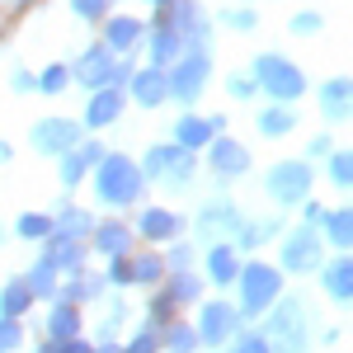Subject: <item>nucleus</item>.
I'll return each mask as SVG.
<instances>
[{"label": "nucleus", "instance_id": "12", "mask_svg": "<svg viewBox=\"0 0 353 353\" xmlns=\"http://www.w3.org/2000/svg\"><path fill=\"white\" fill-rule=\"evenodd\" d=\"M330 231H334V236H339V245H344V236H349V217H344V212H339V217L330 221Z\"/></svg>", "mask_w": 353, "mask_h": 353}, {"label": "nucleus", "instance_id": "3", "mask_svg": "<svg viewBox=\"0 0 353 353\" xmlns=\"http://www.w3.org/2000/svg\"><path fill=\"white\" fill-rule=\"evenodd\" d=\"M245 278H250V283H245V301H250V311H259V306H264V301L273 297V288H278V278H273L269 269H250Z\"/></svg>", "mask_w": 353, "mask_h": 353}, {"label": "nucleus", "instance_id": "4", "mask_svg": "<svg viewBox=\"0 0 353 353\" xmlns=\"http://www.w3.org/2000/svg\"><path fill=\"white\" fill-rule=\"evenodd\" d=\"M226 330H231V311H226V306H208V321H203V334H208V339L217 344V339L226 334Z\"/></svg>", "mask_w": 353, "mask_h": 353}, {"label": "nucleus", "instance_id": "5", "mask_svg": "<svg viewBox=\"0 0 353 353\" xmlns=\"http://www.w3.org/2000/svg\"><path fill=\"white\" fill-rule=\"evenodd\" d=\"M66 137H71V132H66V123H48V132L38 137V141H43V146H48V151H57V146H61V141H66Z\"/></svg>", "mask_w": 353, "mask_h": 353}, {"label": "nucleus", "instance_id": "14", "mask_svg": "<svg viewBox=\"0 0 353 353\" xmlns=\"http://www.w3.org/2000/svg\"><path fill=\"white\" fill-rule=\"evenodd\" d=\"M236 353H264V344H259V339H245V344H241Z\"/></svg>", "mask_w": 353, "mask_h": 353}, {"label": "nucleus", "instance_id": "15", "mask_svg": "<svg viewBox=\"0 0 353 353\" xmlns=\"http://www.w3.org/2000/svg\"><path fill=\"white\" fill-rule=\"evenodd\" d=\"M76 5H81L85 14H94V10H99V0H76Z\"/></svg>", "mask_w": 353, "mask_h": 353}, {"label": "nucleus", "instance_id": "2", "mask_svg": "<svg viewBox=\"0 0 353 353\" xmlns=\"http://www.w3.org/2000/svg\"><path fill=\"white\" fill-rule=\"evenodd\" d=\"M259 76H264V81H269V90L273 94H297L301 90V76L297 71H288V66H283V61H259Z\"/></svg>", "mask_w": 353, "mask_h": 353}, {"label": "nucleus", "instance_id": "1", "mask_svg": "<svg viewBox=\"0 0 353 353\" xmlns=\"http://www.w3.org/2000/svg\"><path fill=\"white\" fill-rule=\"evenodd\" d=\"M99 189H104V198H132L137 179H132V170H128V161H109V165H104Z\"/></svg>", "mask_w": 353, "mask_h": 353}, {"label": "nucleus", "instance_id": "9", "mask_svg": "<svg viewBox=\"0 0 353 353\" xmlns=\"http://www.w3.org/2000/svg\"><path fill=\"white\" fill-rule=\"evenodd\" d=\"M231 269H236L231 254H212V273H217V278H231Z\"/></svg>", "mask_w": 353, "mask_h": 353}, {"label": "nucleus", "instance_id": "13", "mask_svg": "<svg viewBox=\"0 0 353 353\" xmlns=\"http://www.w3.org/2000/svg\"><path fill=\"white\" fill-rule=\"evenodd\" d=\"M5 306H10V311H19V306H24V292H19V288H10V292H5Z\"/></svg>", "mask_w": 353, "mask_h": 353}, {"label": "nucleus", "instance_id": "10", "mask_svg": "<svg viewBox=\"0 0 353 353\" xmlns=\"http://www.w3.org/2000/svg\"><path fill=\"white\" fill-rule=\"evenodd\" d=\"M19 344V330L14 325H0V349H14Z\"/></svg>", "mask_w": 353, "mask_h": 353}, {"label": "nucleus", "instance_id": "11", "mask_svg": "<svg viewBox=\"0 0 353 353\" xmlns=\"http://www.w3.org/2000/svg\"><path fill=\"white\" fill-rule=\"evenodd\" d=\"M52 330H57V334H66V330H76V316H66V311H57Z\"/></svg>", "mask_w": 353, "mask_h": 353}, {"label": "nucleus", "instance_id": "8", "mask_svg": "<svg viewBox=\"0 0 353 353\" xmlns=\"http://www.w3.org/2000/svg\"><path fill=\"white\" fill-rule=\"evenodd\" d=\"M146 231H151V236H165V231H170V217H165V212H151V217H146Z\"/></svg>", "mask_w": 353, "mask_h": 353}, {"label": "nucleus", "instance_id": "7", "mask_svg": "<svg viewBox=\"0 0 353 353\" xmlns=\"http://www.w3.org/2000/svg\"><path fill=\"white\" fill-rule=\"evenodd\" d=\"M113 113H118V99H113V94H104V99L94 104V113H90V118H94V123H104V118H113Z\"/></svg>", "mask_w": 353, "mask_h": 353}, {"label": "nucleus", "instance_id": "6", "mask_svg": "<svg viewBox=\"0 0 353 353\" xmlns=\"http://www.w3.org/2000/svg\"><path fill=\"white\" fill-rule=\"evenodd\" d=\"M330 292H339V297H349V264H339V269H330Z\"/></svg>", "mask_w": 353, "mask_h": 353}]
</instances>
